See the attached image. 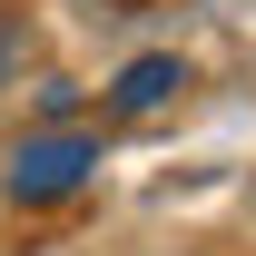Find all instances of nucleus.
Wrapping results in <instances>:
<instances>
[{"label": "nucleus", "mask_w": 256, "mask_h": 256, "mask_svg": "<svg viewBox=\"0 0 256 256\" xmlns=\"http://www.w3.org/2000/svg\"><path fill=\"white\" fill-rule=\"evenodd\" d=\"M89 168H98L89 138H30V148L10 158V197H30V207H40V197H69Z\"/></svg>", "instance_id": "f257e3e1"}, {"label": "nucleus", "mask_w": 256, "mask_h": 256, "mask_svg": "<svg viewBox=\"0 0 256 256\" xmlns=\"http://www.w3.org/2000/svg\"><path fill=\"white\" fill-rule=\"evenodd\" d=\"M178 89H188V60H128L108 98H118V118H138V108H158V98H178Z\"/></svg>", "instance_id": "f03ea898"}]
</instances>
